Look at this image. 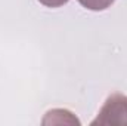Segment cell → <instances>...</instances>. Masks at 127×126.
<instances>
[{"label":"cell","mask_w":127,"mask_h":126,"mask_svg":"<svg viewBox=\"0 0 127 126\" xmlns=\"http://www.w3.org/2000/svg\"><path fill=\"white\" fill-rule=\"evenodd\" d=\"M92 126H127V96L123 94H111L103 102Z\"/></svg>","instance_id":"obj_1"},{"label":"cell","mask_w":127,"mask_h":126,"mask_svg":"<svg viewBox=\"0 0 127 126\" xmlns=\"http://www.w3.org/2000/svg\"><path fill=\"white\" fill-rule=\"evenodd\" d=\"M115 0H78V3L89 9V10H93V12H102L105 9H108Z\"/></svg>","instance_id":"obj_2"},{"label":"cell","mask_w":127,"mask_h":126,"mask_svg":"<svg viewBox=\"0 0 127 126\" xmlns=\"http://www.w3.org/2000/svg\"><path fill=\"white\" fill-rule=\"evenodd\" d=\"M38 1L46 7H61L64 4H66L69 0H38Z\"/></svg>","instance_id":"obj_3"}]
</instances>
